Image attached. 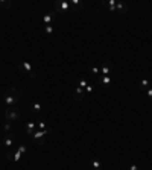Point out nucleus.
<instances>
[{
    "label": "nucleus",
    "mask_w": 152,
    "mask_h": 170,
    "mask_svg": "<svg viewBox=\"0 0 152 170\" xmlns=\"http://www.w3.org/2000/svg\"><path fill=\"white\" fill-rule=\"evenodd\" d=\"M19 100H20V90H17V88H9L3 94V103H5L6 108H15Z\"/></svg>",
    "instance_id": "obj_1"
},
{
    "label": "nucleus",
    "mask_w": 152,
    "mask_h": 170,
    "mask_svg": "<svg viewBox=\"0 0 152 170\" xmlns=\"http://www.w3.org/2000/svg\"><path fill=\"white\" fill-rule=\"evenodd\" d=\"M20 70L21 72H24V73H27L29 77H32V79H35V70H34V67H32V64L29 62V61H23L21 64H20Z\"/></svg>",
    "instance_id": "obj_2"
},
{
    "label": "nucleus",
    "mask_w": 152,
    "mask_h": 170,
    "mask_svg": "<svg viewBox=\"0 0 152 170\" xmlns=\"http://www.w3.org/2000/svg\"><path fill=\"white\" fill-rule=\"evenodd\" d=\"M5 117H6L8 122H15V120H19L20 118L19 110H15V108H6V110H5Z\"/></svg>",
    "instance_id": "obj_3"
},
{
    "label": "nucleus",
    "mask_w": 152,
    "mask_h": 170,
    "mask_svg": "<svg viewBox=\"0 0 152 170\" xmlns=\"http://www.w3.org/2000/svg\"><path fill=\"white\" fill-rule=\"evenodd\" d=\"M47 134H49V129H44V131H40V129H38V131H35L34 135H32V137H34V141L41 146V144L44 143V138H46Z\"/></svg>",
    "instance_id": "obj_4"
},
{
    "label": "nucleus",
    "mask_w": 152,
    "mask_h": 170,
    "mask_svg": "<svg viewBox=\"0 0 152 170\" xmlns=\"http://www.w3.org/2000/svg\"><path fill=\"white\" fill-rule=\"evenodd\" d=\"M70 11V2H57L55 3V12H67Z\"/></svg>",
    "instance_id": "obj_5"
},
{
    "label": "nucleus",
    "mask_w": 152,
    "mask_h": 170,
    "mask_svg": "<svg viewBox=\"0 0 152 170\" xmlns=\"http://www.w3.org/2000/svg\"><path fill=\"white\" fill-rule=\"evenodd\" d=\"M55 15H57V12H55V9L53 11H49L44 17H43V23L46 24V26H49V24H52V21L55 19Z\"/></svg>",
    "instance_id": "obj_6"
},
{
    "label": "nucleus",
    "mask_w": 152,
    "mask_h": 170,
    "mask_svg": "<svg viewBox=\"0 0 152 170\" xmlns=\"http://www.w3.org/2000/svg\"><path fill=\"white\" fill-rule=\"evenodd\" d=\"M8 160H11V161H15V163H19L20 160H21V153H20L17 149L15 151H12V152H8Z\"/></svg>",
    "instance_id": "obj_7"
},
{
    "label": "nucleus",
    "mask_w": 152,
    "mask_h": 170,
    "mask_svg": "<svg viewBox=\"0 0 152 170\" xmlns=\"http://www.w3.org/2000/svg\"><path fill=\"white\" fill-rule=\"evenodd\" d=\"M73 97H75V100L78 102H81L84 97H85V90H82V88H79V87H76L75 91H73Z\"/></svg>",
    "instance_id": "obj_8"
},
{
    "label": "nucleus",
    "mask_w": 152,
    "mask_h": 170,
    "mask_svg": "<svg viewBox=\"0 0 152 170\" xmlns=\"http://www.w3.org/2000/svg\"><path fill=\"white\" fill-rule=\"evenodd\" d=\"M116 12H119V14H126V12H128V5H125V3H122V2H117V5H116Z\"/></svg>",
    "instance_id": "obj_9"
},
{
    "label": "nucleus",
    "mask_w": 152,
    "mask_h": 170,
    "mask_svg": "<svg viewBox=\"0 0 152 170\" xmlns=\"http://www.w3.org/2000/svg\"><path fill=\"white\" fill-rule=\"evenodd\" d=\"M35 129H37V122H27L26 123V132L29 135H34Z\"/></svg>",
    "instance_id": "obj_10"
},
{
    "label": "nucleus",
    "mask_w": 152,
    "mask_h": 170,
    "mask_svg": "<svg viewBox=\"0 0 152 170\" xmlns=\"http://www.w3.org/2000/svg\"><path fill=\"white\" fill-rule=\"evenodd\" d=\"M100 73H102V76L111 75V64H110V62H105V64L100 67Z\"/></svg>",
    "instance_id": "obj_11"
},
{
    "label": "nucleus",
    "mask_w": 152,
    "mask_h": 170,
    "mask_svg": "<svg viewBox=\"0 0 152 170\" xmlns=\"http://www.w3.org/2000/svg\"><path fill=\"white\" fill-rule=\"evenodd\" d=\"M111 76H102L100 75V77H99V84L102 85V87H110V84H111Z\"/></svg>",
    "instance_id": "obj_12"
},
{
    "label": "nucleus",
    "mask_w": 152,
    "mask_h": 170,
    "mask_svg": "<svg viewBox=\"0 0 152 170\" xmlns=\"http://www.w3.org/2000/svg\"><path fill=\"white\" fill-rule=\"evenodd\" d=\"M14 144H15V140H14L11 135H8V137H5V138H3V146L11 147V146H14Z\"/></svg>",
    "instance_id": "obj_13"
},
{
    "label": "nucleus",
    "mask_w": 152,
    "mask_h": 170,
    "mask_svg": "<svg viewBox=\"0 0 152 170\" xmlns=\"http://www.w3.org/2000/svg\"><path fill=\"white\" fill-rule=\"evenodd\" d=\"M149 85H151V82H149V79H148V77H145V79H141V81H140V88H141V90H148V88H149Z\"/></svg>",
    "instance_id": "obj_14"
},
{
    "label": "nucleus",
    "mask_w": 152,
    "mask_h": 170,
    "mask_svg": "<svg viewBox=\"0 0 152 170\" xmlns=\"http://www.w3.org/2000/svg\"><path fill=\"white\" fill-rule=\"evenodd\" d=\"M107 5H108V8H110V12H116V5H117L116 0H108Z\"/></svg>",
    "instance_id": "obj_15"
},
{
    "label": "nucleus",
    "mask_w": 152,
    "mask_h": 170,
    "mask_svg": "<svg viewBox=\"0 0 152 170\" xmlns=\"http://www.w3.org/2000/svg\"><path fill=\"white\" fill-rule=\"evenodd\" d=\"M37 128H38V129H40V131H44V129H49L44 120H40V122H37Z\"/></svg>",
    "instance_id": "obj_16"
},
{
    "label": "nucleus",
    "mask_w": 152,
    "mask_h": 170,
    "mask_svg": "<svg viewBox=\"0 0 152 170\" xmlns=\"http://www.w3.org/2000/svg\"><path fill=\"white\" fill-rule=\"evenodd\" d=\"M78 87H79V88H82V90H85V88L88 87V82H87V79H84V77H82V79L78 82Z\"/></svg>",
    "instance_id": "obj_17"
},
{
    "label": "nucleus",
    "mask_w": 152,
    "mask_h": 170,
    "mask_svg": "<svg viewBox=\"0 0 152 170\" xmlns=\"http://www.w3.org/2000/svg\"><path fill=\"white\" fill-rule=\"evenodd\" d=\"M81 6H82V2H81V0H72V2H70V8L78 9V8H81Z\"/></svg>",
    "instance_id": "obj_18"
},
{
    "label": "nucleus",
    "mask_w": 152,
    "mask_h": 170,
    "mask_svg": "<svg viewBox=\"0 0 152 170\" xmlns=\"http://www.w3.org/2000/svg\"><path fill=\"white\" fill-rule=\"evenodd\" d=\"M93 169L95 170H100L102 169V164H100V161H99V160H93Z\"/></svg>",
    "instance_id": "obj_19"
},
{
    "label": "nucleus",
    "mask_w": 152,
    "mask_h": 170,
    "mask_svg": "<svg viewBox=\"0 0 152 170\" xmlns=\"http://www.w3.org/2000/svg\"><path fill=\"white\" fill-rule=\"evenodd\" d=\"M32 111H34V113H40V111H41V103H40V102H35V103L32 105Z\"/></svg>",
    "instance_id": "obj_20"
},
{
    "label": "nucleus",
    "mask_w": 152,
    "mask_h": 170,
    "mask_svg": "<svg viewBox=\"0 0 152 170\" xmlns=\"http://www.w3.org/2000/svg\"><path fill=\"white\" fill-rule=\"evenodd\" d=\"M15 149H17V151H19L20 153H21V155H23V153H26V152H27V147H26V144H20V146H17V147H15Z\"/></svg>",
    "instance_id": "obj_21"
},
{
    "label": "nucleus",
    "mask_w": 152,
    "mask_h": 170,
    "mask_svg": "<svg viewBox=\"0 0 152 170\" xmlns=\"http://www.w3.org/2000/svg\"><path fill=\"white\" fill-rule=\"evenodd\" d=\"M3 129H5V132H6V134L11 132V122H6V123H5V126H3Z\"/></svg>",
    "instance_id": "obj_22"
},
{
    "label": "nucleus",
    "mask_w": 152,
    "mask_h": 170,
    "mask_svg": "<svg viewBox=\"0 0 152 170\" xmlns=\"http://www.w3.org/2000/svg\"><path fill=\"white\" fill-rule=\"evenodd\" d=\"M46 34H47V35H52V34H53V26H50V24L46 26Z\"/></svg>",
    "instance_id": "obj_23"
},
{
    "label": "nucleus",
    "mask_w": 152,
    "mask_h": 170,
    "mask_svg": "<svg viewBox=\"0 0 152 170\" xmlns=\"http://www.w3.org/2000/svg\"><path fill=\"white\" fill-rule=\"evenodd\" d=\"M90 72H91L93 75H97V73L100 72V67H91V68H90Z\"/></svg>",
    "instance_id": "obj_24"
},
{
    "label": "nucleus",
    "mask_w": 152,
    "mask_h": 170,
    "mask_svg": "<svg viewBox=\"0 0 152 170\" xmlns=\"http://www.w3.org/2000/svg\"><path fill=\"white\" fill-rule=\"evenodd\" d=\"M0 6L2 8H9L11 6V2H0Z\"/></svg>",
    "instance_id": "obj_25"
},
{
    "label": "nucleus",
    "mask_w": 152,
    "mask_h": 170,
    "mask_svg": "<svg viewBox=\"0 0 152 170\" xmlns=\"http://www.w3.org/2000/svg\"><path fill=\"white\" fill-rule=\"evenodd\" d=\"M146 94H148V97H149V99L152 100V88H151V87H149V88L146 90Z\"/></svg>",
    "instance_id": "obj_26"
},
{
    "label": "nucleus",
    "mask_w": 152,
    "mask_h": 170,
    "mask_svg": "<svg viewBox=\"0 0 152 170\" xmlns=\"http://www.w3.org/2000/svg\"><path fill=\"white\" fill-rule=\"evenodd\" d=\"M85 93H88V94H90V93H93V87H91V85H88V87L85 88Z\"/></svg>",
    "instance_id": "obj_27"
},
{
    "label": "nucleus",
    "mask_w": 152,
    "mask_h": 170,
    "mask_svg": "<svg viewBox=\"0 0 152 170\" xmlns=\"http://www.w3.org/2000/svg\"><path fill=\"white\" fill-rule=\"evenodd\" d=\"M129 170H140V169L137 167V164H131V166H129Z\"/></svg>",
    "instance_id": "obj_28"
},
{
    "label": "nucleus",
    "mask_w": 152,
    "mask_h": 170,
    "mask_svg": "<svg viewBox=\"0 0 152 170\" xmlns=\"http://www.w3.org/2000/svg\"><path fill=\"white\" fill-rule=\"evenodd\" d=\"M0 144H3V140H2V138H0Z\"/></svg>",
    "instance_id": "obj_29"
}]
</instances>
